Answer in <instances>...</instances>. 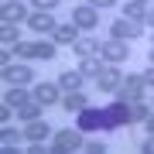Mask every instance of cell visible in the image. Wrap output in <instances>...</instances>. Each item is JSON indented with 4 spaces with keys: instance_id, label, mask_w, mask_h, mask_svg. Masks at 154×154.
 <instances>
[{
    "instance_id": "obj_25",
    "label": "cell",
    "mask_w": 154,
    "mask_h": 154,
    "mask_svg": "<svg viewBox=\"0 0 154 154\" xmlns=\"http://www.w3.org/2000/svg\"><path fill=\"white\" fill-rule=\"evenodd\" d=\"M0 137H4V144H14V137H17V130L11 123H4V130H0Z\"/></svg>"
},
{
    "instance_id": "obj_4",
    "label": "cell",
    "mask_w": 154,
    "mask_h": 154,
    "mask_svg": "<svg viewBox=\"0 0 154 154\" xmlns=\"http://www.w3.org/2000/svg\"><path fill=\"white\" fill-rule=\"evenodd\" d=\"M110 34L116 41H134V38H140L144 28H140V21H130V17H120V21H113L110 24Z\"/></svg>"
},
{
    "instance_id": "obj_2",
    "label": "cell",
    "mask_w": 154,
    "mask_h": 154,
    "mask_svg": "<svg viewBox=\"0 0 154 154\" xmlns=\"http://www.w3.org/2000/svg\"><path fill=\"white\" fill-rule=\"evenodd\" d=\"M82 147V130H58L55 134V140H51V151L55 154H69V151H79Z\"/></svg>"
},
{
    "instance_id": "obj_19",
    "label": "cell",
    "mask_w": 154,
    "mask_h": 154,
    "mask_svg": "<svg viewBox=\"0 0 154 154\" xmlns=\"http://www.w3.org/2000/svg\"><path fill=\"white\" fill-rule=\"evenodd\" d=\"M72 51H75L79 58H86V55H96V51H99V41H96V38H79L75 45H72Z\"/></svg>"
},
{
    "instance_id": "obj_33",
    "label": "cell",
    "mask_w": 154,
    "mask_h": 154,
    "mask_svg": "<svg viewBox=\"0 0 154 154\" xmlns=\"http://www.w3.org/2000/svg\"><path fill=\"white\" fill-rule=\"evenodd\" d=\"M140 4H147V0H140Z\"/></svg>"
},
{
    "instance_id": "obj_14",
    "label": "cell",
    "mask_w": 154,
    "mask_h": 154,
    "mask_svg": "<svg viewBox=\"0 0 154 154\" xmlns=\"http://www.w3.org/2000/svg\"><path fill=\"white\" fill-rule=\"evenodd\" d=\"M86 106H89V103H86V96L79 93V89L62 96V110H65V113H79V110H86Z\"/></svg>"
},
{
    "instance_id": "obj_23",
    "label": "cell",
    "mask_w": 154,
    "mask_h": 154,
    "mask_svg": "<svg viewBox=\"0 0 154 154\" xmlns=\"http://www.w3.org/2000/svg\"><path fill=\"white\" fill-rule=\"evenodd\" d=\"M0 41H4V45H17V41H21L17 24H7V21H4V28H0Z\"/></svg>"
},
{
    "instance_id": "obj_10",
    "label": "cell",
    "mask_w": 154,
    "mask_h": 154,
    "mask_svg": "<svg viewBox=\"0 0 154 154\" xmlns=\"http://www.w3.org/2000/svg\"><path fill=\"white\" fill-rule=\"evenodd\" d=\"M31 96L38 99L41 106H51V103H58V86H55V82H38Z\"/></svg>"
},
{
    "instance_id": "obj_30",
    "label": "cell",
    "mask_w": 154,
    "mask_h": 154,
    "mask_svg": "<svg viewBox=\"0 0 154 154\" xmlns=\"http://www.w3.org/2000/svg\"><path fill=\"white\" fill-rule=\"evenodd\" d=\"M144 127H147V134H154V113L147 116V120H144Z\"/></svg>"
},
{
    "instance_id": "obj_8",
    "label": "cell",
    "mask_w": 154,
    "mask_h": 154,
    "mask_svg": "<svg viewBox=\"0 0 154 154\" xmlns=\"http://www.w3.org/2000/svg\"><path fill=\"white\" fill-rule=\"evenodd\" d=\"M28 28H31V31H38V34H51L58 24H55V17H51V11H38V14H31V17H28Z\"/></svg>"
},
{
    "instance_id": "obj_1",
    "label": "cell",
    "mask_w": 154,
    "mask_h": 154,
    "mask_svg": "<svg viewBox=\"0 0 154 154\" xmlns=\"http://www.w3.org/2000/svg\"><path fill=\"white\" fill-rule=\"evenodd\" d=\"M120 123H130V103L123 99L106 110H79V130H113Z\"/></svg>"
},
{
    "instance_id": "obj_27",
    "label": "cell",
    "mask_w": 154,
    "mask_h": 154,
    "mask_svg": "<svg viewBox=\"0 0 154 154\" xmlns=\"http://www.w3.org/2000/svg\"><path fill=\"white\" fill-rule=\"evenodd\" d=\"M116 0H89V7H96V11H106V7H113Z\"/></svg>"
},
{
    "instance_id": "obj_7",
    "label": "cell",
    "mask_w": 154,
    "mask_h": 154,
    "mask_svg": "<svg viewBox=\"0 0 154 154\" xmlns=\"http://www.w3.org/2000/svg\"><path fill=\"white\" fill-rule=\"evenodd\" d=\"M4 82H11V86L34 82V72H31L28 65H4Z\"/></svg>"
},
{
    "instance_id": "obj_6",
    "label": "cell",
    "mask_w": 154,
    "mask_h": 154,
    "mask_svg": "<svg viewBox=\"0 0 154 154\" xmlns=\"http://www.w3.org/2000/svg\"><path fill=\"white\" fill-rule=\"evenodd\" d=\"M123 82V75H120V69L116 65H103V72L96 75V86H99V93H116Z\"/></svg>"
},
{
    "instance_id": "obj_29",
    "label": "cell",
    "mask_w": 154,
    "mask_h": 154,
    "mask_svg": "<svg viewBox=\"0 0 154 154\" xmlns=\"http://www.w3.org/2000/svg\"><path fill=\"white\" fill-rule=\"evenodd\" d=\"M140 75H144V86H154V65H151L147 72H140Z\"/></svg>"
},
{
    "instance_id": "obj_15",
    "label": "cell",
    "mask_w": 154,
    "mask_h": 154,
    "mask_svg": "<svg viewBox=\"0 0 154 154\" xmlns=\"http://www.w3.org/2000/svg\"><path fill=\"white\" fill-rule=\"evenodd\" d=\"M82 79H86V75H82V72H79V69H75V72L69 69V72H62V75H58V86L65 89V93H75V89L82 86Z\"/></svg>"
},
{
    "instance_id": "obj_12",
    "label": "cell",
    "mask_w": 154,
    "mask_h": 154,
    "mask_svg": "<svg viewBox=\"0 0 154 154\" xmlns=\"http://www.w3.org/2000/svg\"><path fill=\"white\" fill-rule=\"evenodd\" d=\"M28 11H24V4H21V0H7V4H4V21L7 24H21V21H28Z\"/></svg>"
},
{
    "instance_id": "obj_26",
    "label": "cell",
    "mask_w": 154,
    "mask_h": 154,
    "mask_svg": "<svg viewBox=\"0 0 154 154\" xmlns=\"http://www.w3.org/2000/svg\"><path fill=\"white\" fill-rule=\"evenodd\" d=\"M34 7H38V11H55L58 0H34Z\"/></svg>"
},
{
    "instance_id": "obj_28",
    "label": "cell",
    "mask_w": 154,
    "mask_h": 154,
    "mask_svg": "<svg viewBox=\"0 0 154 154\" xmlns=\"http://www.w3.org/2000/svg\"><path fill=\"white\" fill-rule=\"evenodd\" d=\"M140 151H144V154H154V134H151V137L140 144Z\"/></svg>"
},
{
    "instance_id": "obj_32",
    "label": "cell",
    "mask_w": 154,
    "mask_h": 154,
    "mask_svg": "<svg viewBox=\"0 0 154 154\" xmlns=\"http://www.w3.org/2000/svg\"><path fill=\"white\" fill-rule=\"evenodd\" d=\"M151 65H154V45H151Z\"/></svg>"
},
{
    "instance_id": "obj_20",
    "label": "cell",
    "mask_w": 154,
    "mask_h": 154,
    "mask_svg": "<svg viewBox=\"0 0 154 154\" xmlns=\"http://www.w3.org/2000/svg\"><path fill=\"white\" fill-rule=\"evenodd\" d=\"M28 93H24V86H11V89H7V96H4V103L7 106H14V110H17V106H24V103H28Z\"/></svg>"
},
{
    "instance_id": "obj_11",
    "label": "cell",
    "mask_w": 154,
    "mask_h": 154,
    "mask_svg": "<svg viewBox=\"0 0 154 154\" xmlns=\"http://www.w3.org/2000/svg\"><path fill=\"white\" fill-rule=\"evenodd\" d=\"M72 21L79 24V28H96V7H89V4H79L75 11H72Z\"/></svg>"
},
{
    "instance_id": "obj_22",
    "label": "cell",
    "mask_w": 154,
    "mask_h": 154,
    "mask_svg": "<svg viewBox=\"0 0 154 154\" xmlns=\"http://www.w3.org/2000/svg\"><path fill=\"white\" fill-rule=\"evenodd\" d=\"M147 116H151V106L140 103V99H134V103H130V123H144Z\"/></svg>"
},
{
    "instance_id": "obj_31",
    "label": "cell",
    "mask_w": 154,
    "mask_h": 154,
    "mask_svg": "<svg viewBox=\"0 0 154 154\" xmlns=\"http://www.w3.org/2000/svg\"><path fill=\"white\" fill-rule=\"evenodd\" d=\"M144 24H147V28H154V11H147V17H144Z\"/></svg>"
},
{
    "instance_id": "obj_13",
    "label": "cell",
    "mask_w": 154,
    "mask_h": 154,
    "mask_svg": "<svg viewBox=\"0 0 154 154\" xmlns=\"http://www.w3.org/2000/svg\"><path fill=\"white\" fill-rule=\"evenodd\" d=\"M21 137H28V140H45V137H51V127L38 116V120H28V127H24Z\"/></svg>"
},
{
    "instance_id": "obj_9",
    "label": "cell",
    "mask_w": 154,
    "mask_h": 154,
    "mask_svg": "<svg viewBox=\"0 0 154 154\" xmlns=\"http://www.w3.org/2000/svg\"><path fill=\"white\" fill-rule=\"evenodd\" d=\"M51 41L55 45H75L79 41V24L72 21V24H58L55 31H51Z\"/></svg>"
},
{
    "instance_id": "obj_3",
    "label": "cell",
    "mask_w": 154,
    "mask_h": 154,
    "mask_svg": "<svg viewBox=\"0 0 154 154\" xmlns=\"http://www.w3.org/2000/svg\"><path fill=\"white\" fill-rule=\"evenodd\" d=\"M127 55H130V51H127V41H116V38L99 41V58H103L106 65H120Z\"/></svg>"
},
{
    "instance_id": "obj_21",
    "label": "cell",
    "mask_w": 154,
    "mask_h": 154,
    "mask_svg": "<svg viewBox=\"0 0 154 154\" xmlns=\"http://www.w3.org/2000/svg\"><path fill=\"white\" fill-rule=\"evenodd\" d=\"M79 72H82L86 79H96L99 72H103V65H99V58H96V55H86V58H82V65H79Z\"/></svg>"
},
{
    "instance_id": "obj_24",
    "label": "cell",
    "mask_w": 154,
    "mask_h": 154,
    "mask_svg": "<svg viewBox=\"0 0 154 154\" xmlns=\"http://www.w3.org/2000/svg\"><path fill=\"white\" fill-rule=\"evenodd\" d=\"M82 151H89V154H103L106 144H103V140H82Z\"/></svg>"
},
{
    "instance_id": "obj_17",
    "label": "cell",
    "mask_w": 154,
    "mask_h": 154,
    "mask_svg": "<svg viewBox=\"0 0 154 154\" xmlns=\"http://www.w3.org/2000/svg\"><path fill=\"white\" fill-rule=\"evenodd\" d=\"M38 113H41V103H38L34 96H31L24 106H17V120H24V123H28V120H38Z\"/></svg>"
},
{
    "instance_id": "obj_16",
    "label": "cell",
    "mask_w": 154,
    "mask_h": 154,
    "mask_svg": "<svg viewBox=\"0 0 154 154\" xmlns=\"http://www.w3.org/2000/svg\"><path fill=\"white\" fill-rule=\"evenodd\" d=\"M123 17L144 24V17H147V4H140V0H127V4H123Z\"/></svg>"
},
{
    "instance_id": "obj_18",
    "label": "cell",
    "mask_w": 154,
    "mask_h": 154,
    "mask_svg": "<svg viewBox=\"0 0 154 154\" xmlns=\"http://www.w3.org/2000/svg\"><path fill=\"white\" fill-rule=\"evenodd\" d=\"M31 58H55V41H31Z\"/></svg>"
},
{
    "instance_id": "obj_5",
    "label": "cell",
    "mask_w": 154,
    "mask_h": 154,
    "mask_svg": "<svg viewBox=\"0 0 154 154\" xmlns=\"http://www.w3.org/2000/svg\"><path fill=\"white\" fill-rule=\"evenodd\" d=\"M140 96H144V75H127L116 89V99H123V103H134Z\"/></svg>"
}]
</instances>
